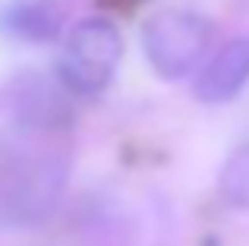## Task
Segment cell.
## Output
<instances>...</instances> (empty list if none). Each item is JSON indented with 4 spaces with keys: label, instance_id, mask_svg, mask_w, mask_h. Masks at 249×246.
I'll list each match as a JSON object with an SVG mask.
<instances>
[{
    "label": "cell",
    "instance_id": "1",
    "mask_svg": "<svg viewBox=\"0 0 249 246\" xmlns=\"http://www.w3.org/2000/svg\"><path fill=\"white\" fill-rule=\"evenodd\" d=\"M67 183V158L57 152L0 148V224H35L54 209Z\"/></svg>",
    "mask_w": 249,
    "mask_h": 246
},
{
    "label": "cell",
    "instance_id": "2",
    "mask_svg": "<svg viewBox=\"0 0 249 246\" xmlns=\"http://www.w3.org/2000/svg\"><path fill=\"white\" fill-rule=\"evenodd\" d=\"M123 57V38L110 19L91 16L70 29L57 57L60 82L76 95H98L110 86Z\"/></svg>",
    "mask_w": 249,
    "mask_h": 246
},
{
    "label": "cell",
    "instance_id": "3",
    "mask_svg": "<svg viewBox=\"0 0 249 246\" xmlns=\"http://www.w3.org/2000/svg\"><path fill=\"white\" fill-rule=\"evenodd\" d=\"M212 48V22L193 10H161L142 25V51L161 79H183Z\"/></svg>",
    "mask_w": 249,
    "mask_h": 246
},
{
    "label": "cell",
    "instance_id": "4",
    "mask_svg": "<svg viewBox=\"0 0 249 246\" xmlns=\"http://www.w3.org/2000/svg\"><path fill=\"white\" fill-rule=\"evenodd\" d=\"M249 79V35L227 41L196 79V98L205 105H224L237 98Z\"/></svg>",
    "mask_w": 249,
    "mask_h": 246
},
{
    "label": "cell",
    "instance_id": "5",
    "mask_svg": "<svg viewBox=\"0 0 249 246\" xmlns=\"http://www.w3.org/2000/svg\"><path fill=\"white\" fill-rule=\"evenodd\" d=\"M0 29L29 44H48L63 32V10L57 0H10L0 10Z\"/></svg>",
    "mask_w": 249,
    "mask_h": 246
},
{
    "label": "cell",
    "instance_id": "6",
    "mask_svg": "<svg viewBox=\"0 0 249 246\" xmlns=\"http://www.w3.org/2000/svg\"><path fill=\"white\" fill-rule=\"evenodd\" d=\"M218 186H221V196L231 205L249 211V142H243L240 148H233L227 155L224 167H221V177H218Z\"/></svg>",
    "mask_w": 249,
    "mask_h": 246
},
{
    "label": "cell",
    "instance_id": "7",
    "mask_svg": "<svg viewBox=\"0 0 249 246\" xmlns=\"http://www.w3.org/2000/svg\"><path fill=\"white\" fill-rule=\"evenodd\" d=\"M104 6H114V10H133V6H139L142 0H101Z\"/></svg>",
    "mask_w": 249,
    "mask_h": 246
}]
</instances>
